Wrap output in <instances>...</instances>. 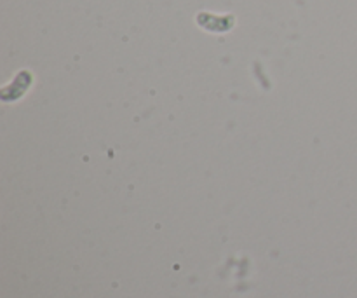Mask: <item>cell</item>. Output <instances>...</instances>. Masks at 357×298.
Listing matches in <instances>:
<instances>
[{
  "mask_svg": "<svg viewBox=\"0 0 357 298\" xmlns=\"http://www.w3.org/2000/svg\"><path fill=\"white\" fill-rule=\"evenodd\" d=\"M197 23L201 24L202 28L209 31H222L230 30L234 27V17L232 16H213V14H206L201 13L197 16Z\"/></svg>",
  "mask_w": 357,
  "mask_h": 298,
  "instance_id": "6da1fadb",
  "label": "cell"
}]
</instances>
